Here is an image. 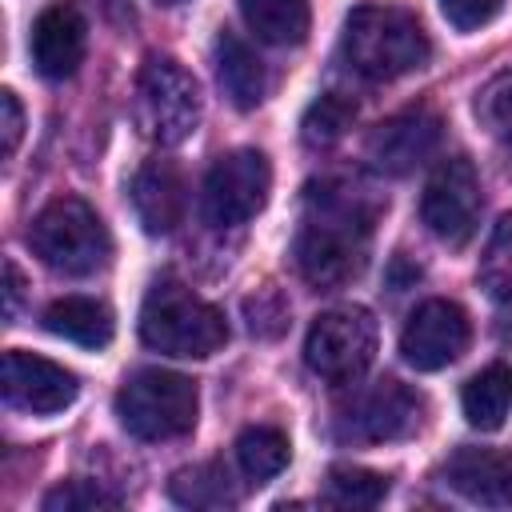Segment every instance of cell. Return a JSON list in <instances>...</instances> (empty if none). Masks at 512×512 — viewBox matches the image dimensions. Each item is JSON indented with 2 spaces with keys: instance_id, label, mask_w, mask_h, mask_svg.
<instances>
[{
  "instance_id": "obj_1",
  "label": "cell",
  "mask_w": 512,
  "mask_h": 512,
  "mask_svg": "<svg viewBox=\"0 0 512 512\" xmlns=\"http://www.w3.org/2000/svg\"><path fill=\"white\" fill-rule=\"evenodd\" d=\"M372 220H376V208L364 204L356 188L332 184V180L308 184L304 220L292 244L300 276L320 292H332L356 280L368 260Z\"/></svg>"
},
{
  "instance_id": "obj_2",
  "label": "cell",
  "mask_w": 512,
  "mask_h": 512,
  "mask_svg": "<svg viewBox=\"0 0 512 512\" xmlns=\"http://www.w3.org/2000/svg\"><path fill=\"white\" fill-rule=\"evenodd\" d=\"M340 56L356 76L384 84L424 68L432 44L416 12L400 4H356L340 32Z\"/></svg>"
},
{
  "instance_id": "obj_3",
  "label": "cell",
  "mask_w": 512,
  "mask_h": 512,
  "mask_svg": "<svg viewBox=\"0 0 512 512\" xmlns=\"http://www.w3.org/2000/svg\"><path fill=\"white\" fill-rule=\"evenodd\" d=\"M140 340L164 356H180V360H204L212 352L224 348L228 340V324L224 312L208 300H200L192 288H184L180 280H156L144 292L140 304Z\"/></svg>"
},
{
  "instance_id": "obj_4",
  "label": "cell",
  "mask_w": 512,
  "mask_h": 512,
  "mask_svg": "<svg viewBox=\"0 0 512 512\" xmlns=\"http://www.w3.org/2000/svg\"><path fill=\"white\" fill-rule=\"evenodd\" d=\"M28 248L44 260V268L60 276H92L108 264L112 236L92 204H84L80 196H56L36 212Z\"/></svg>"
},
{
  "instance_id": "obj_5",
  "label": "cell",
  "mask_w": 512,
  "mask_h": 512,
  "mask_svg": "<svg viewBox=\"0 0 512 512\" xmlns=\"http://www.w3.org/2000/svg\"><path fill=\"white\" fill-rule=\"evenodd\" d=\"M132 116H136V128L152 144H160V148L184 144L200 124V84H196V76L180 60L152 52L136 72Z\"/></svg>"
},
{
  "instance_id": "obj_6",
  "label": "cell",
  "mask_w": 512,
  "mask_h": 512,
  "mask_svg": "<svg viewBox=\"0 0 512 512\" xmlns=\"http://www.w3.org/2000/svg\"><path fill=\"white\" fill-rule=\"evenodd\" d=\"M196 384L168 368H140L116 392V416L136 440H176L196 428Z\"/></svg>"
},
{
  "instance_id": "obj_7",
  "label": "cell",
  "mask_w": 512,
  "mask_h": 512,
  "mask_svg": "<svg viewBox=\"0 0 512 512\" xmlns=\"http://www.w3.org/2000/svg\"><path fill=\"white\" fill-rule=\"evenodd\" d=\"M376 356V320L368 308L320 312L304 336V364L328 384H352Z\"/></svg>"
},
{
  "instance_id": "obj_8",
  "label": "cell",
  "mask_w": 512,
  "mask_h": 512,
  "mask_svg": "<svg viewBox=\"0 0 512 512\" xmlns=\"http://www.w3.org/2000/svg\"><path fill=\"white\" fill-rule=\"evenodd\" d=\"M268 188V156L260 148H232L208 168L200 188V212L212 228H240L268 204Z\"/></svg>"
},
{
  "instance_id": "obj_9",
  "label": "cell",
  "mask_w": 512,
  "mask_h": 512,
  "mask_svg": "<svg viewBox=\"0 0 512 512\" xmlns=\"http://www.w3.org/2000/svg\"><path fill=\"white\" fill-rule=\"evenodd\" d=\"M424 400L400 380H376L352 392L348 404L336 412V436L348 444H388L404 440L420 428Z\"/></svg>"
},
{
  "instance_id": "obj_10",
  "label": "cell",
  "mask_w": 512,
  "mask_h": 512,
  "mask_svg": "<svg viewBox=\"0 0 512 512\" xmlns=\"http://www.w3.org/2000/svg\"><path fill=\"white\" fill-rule=\"evenodd\" d=\"M420 216L436 240L464 248L480 220V176L468 156H444L420 196Z\"/></svg>"
},
{
  "instance_id": "obj_11",
  "label": "cell",
  "mask_w": 512,
  "mask_h": 512,
  "mask_svg": "<svg viewBox=\"0 0 512 512\" xmlns=\"http://www.w3.org/2000/svg\"><path fill=\"white\" fill-rule=\"evenodd\" d=\"M440 116L432 108H404L388 120H380L368 140H364V156L376 172L384 176H408L416 172L440 144Z\"/></svg>"
},
{
  "instance_id": "obj_12",
  "label": "cell",
  "mask_w": 512,
  "mask_h": 512,
  "mask_svg": "<svg viewBox=\"0 0 512 512\" xmlns=\"http://www.w3.org/2000/svg\"><path fill=\"white\" fill-rule=\"evenodd\" d=\"M464 348H468V316L452 300H424L400 332V352L416 372H440L452 360H460Z\"/></svg>"
},
{
  "instance_id": "obj_13",
  "label": "cell",
  "mask_w": 512,
  "mask_h": 512,
  "mask_svg": "<svg viewBox=\"0 0 512 512\" xmlns=\"http://www.w3.org/2000/svg\"><path fill=\"white\" fill-rule=\"evenodd\" d=\"M80 392L76 372H68L56 360H44L36 352H4V400L32 416L64 412Z\"/></svg>"
},
{
  "instance_id": "obj_14",
  "label": "cell",
  "mask_w": 512,
  "mask_h": 512,
  "mask_svg": "<svg viewBox=\"0 0 512 512\" xmlns=\"http://www.w3.org/2000/svg\"><path fill=\"white\" fill-rule=\"evenodd\" d=\"M84 48H88V24L76 4H64V0L48 4L32 20L28 52L44 80H68L84 64Z\"/></svg>"
},
{
  "instance_id": "obj_15",
  "label": "cell",
  "mask_w": 512,
  "mask_h": 512,
  "mask_svg": "<svg viewBox=\"0 0 512 512\" xmlns=\"http://www.w3.org/2000/svg\"><path fill=\"white\" fill-rule=\"evenodd\" d=\"M188 188L172 160H148L132 176V212L148 236H168L184 224Z\"/></svg>"
},
{
  "instance_id": "obj_16",
  "label": "cell",
  "mask_w": 512,
  "mask_h": 512,
  "mask_svg": "<svg viewBox=\"0 0 512 512\" xmlns=\"http://www.w3.org/2000/svg\"><path fill=\"white\" fill-rule=\"evenodd\" d=\"M440 476L456 496L472 504H484V508L512 504V464L492 448H456L444 460Z\"/></svg>"
},
{
  "instance_id": "obj_17",
  "label": "cell",
  "mask_w": 512,
  "mask_h": 512,
  "mask_svg": "<svg viewBox=\"0 0 512 512\" xmlns=\"http://www.w3.org/2000/svg\"><path fill=\"white\" fill-rule=\"evenodd\" d=\"M216 80H220L224 96L232 100V108H240V112H252L268 92L260 56L236 32L216 36Z\"/></svg>"
},
{
  "instance_id": "obj_18",
  "label": "cell",
  "mask_w": 512,
  "mask_h": 512,
  "mask_svg": "<svg viewBox=\"0 0 512 512\" xmlns=\"http://www.w3.org/2000/svg\"><path fill=\"white\" fill-rule=\"evenodd\" d=\"M44 328L60 340H72L80 348H104L116 332L112 312L92 296H60L44 312Z\"/></svg>"
},
{
  "instance_id": "obj_19",
  "label": "cell",
  "mask_w": 512,
  "mask_h": 512,
  "mask_svg": "<svg viewBox=\"0 0 512 512\" xmlns=\"http://www.w3.org/2000/svg\"><path fill=\"white\" fill-rule=\"evenodd\" d=\"M460 408H464V420L472 428L496 432L512 412V368L488 364L476 376H468V384L460 392Z\"/></svg>"
},
{
  "instance_id": "obj_20",
  "label": "cell",
  "mask_w": 512,
  "mask_h": 512,
  "mask_svg": "<svg viewBox=\"0 0 512 512\" xmlns=\"http://www.w3.org/2000/svg\"><path fill=\"white\" fill-rule=\"evenodd\" d=\"M240 16L256 40L288 48L308 36V0H240Z\"/></svg>"
},
{
  "instance_id": "obj_21",
  "label": "cell",
  "mask_w": 512,
  "mask_h": 512,
  "mask_svg": "<svg viewBox=\"0 0 512 512\" xmlns=\"http://www.w3.org/2000/svg\"><path fill=\"white\" fill-rule=\"evenodd\" d=\"M168 496L180 508H232L240 500V492H236V484H232V476L220 460L180 468L168 480Z\"/></svg>"
},
{
  "instance_id": "obj_22",
  "label": "cell",
  "mask_w": 512,
  "mask_h": 512,
  "mask_svg": "<svg viewBox=\"0 0 512 512\" xmlns=\"http://www.w3.org/2000/svg\"><path fill=\"white\" fill-rule=\"evenodd\" d=\"M288 436L272 424H252L236 436V464L252 484H268L272 476H280L288 468Z\"/></svg>"
},
{
  "instance_id": "obj_23",
  "label": "cell",
  "mask_w": 512,
  "mask_h": 512,
  "mask_svg": "<svg viewBox=\"0 0 512 512\" xmlns=\"http://www.w3.org/2000/svg\"><path fill=\"white\" fill-rule=\"evenodd\" d=\"M356 120V100L344 92H324L316 96L304 116H300V140L308 148H332Z\"/></svg>"
},
{
  "instance_id": "obj_24",
  "label": "cell",
  "mask_w": 512,
  "mask_h": 512,
  "mask_svg": "<svg viewBox=\"0 0 512 512\" xmlns=\"http://www.w3.org/2000/svg\"><path fill=\"white\" fill-rule=\"evenodd\" d=\"M388 496V476L356 464H336L324 480V504L336 508H376Z\"/></svg>"
},
{
  "instance_id": "obj_25",
  "label": "cell",
  "mask_w": 512,
  "mask_h": 512,
  "mask_svg": "<svg viewBox=\"0 0 512 512\" xmlns=\"http://www.w3.org/2000/svg\"><path fill=\"white\" fill-rule=\"evenodd\" d=\"M476 280L496 304H512V216L496 220L476 264Z\"/></svg>"
},
{
  "instance_id": "obj_26",
  "label": "cell",
  "mask_w": 512,
  "mask_h": 512,
  "mask_svg": "<svg viewBox=\"0 0 512 512\" xmlns=\"http://www.w3.org/2000/svg\"><path fill=\"white\" fill-rule=\"evenodd\" d=\"M476 120L484 132L496 140H512V68L496 72L480 92H476Z\"/></svg>"
},
{
  "instance_id": "obj_27",
  "label": "cell",
  "mask_w": 512,
  "mask_h": 512,
  "mask_svg": "<svg viewBox=\"0 0 512 512\" xmlns=\"http://www.w3.org/2000/svg\"><path fill=\"white\" fill-rule=\"evenodd\" d=\"M96 508H120V496L100 488L96 480H64L44 496V512H96Z\"/></svg>"
},
{
  "instance_id": "obj_28",
  "label": "cell",
  "mask_w": 512,
  "mask_h": 512,
  "mask_svg": "<svg viewBox=\"0 0 512 512\" xmlns=\"http://www.w3.org/2000/svg\"><path fill=\"white\" fill-rule=\"evenodd\" d=\"M244 316H248L252 336H264V340H272V336H280L288 328V304H284V296L276 288H260L256 296H248L244 300Z\"/></svg>"
},
{
  "instance_id": "obj_29",
  "label": "cell",
  "mask_w": 512,
  "mask_h": 512,
  "mask_svg": "<svg viewBox=\"0 0 512 512\" xmlns=\"http://www.w3.org/2000/svg\"><path fill=\"white\" fill-rule=\"evenodd\" d=\"M500 8H504V0H440V12H444V20H448L456 32H476V28H484L488 20H496Z\"/></svg>"
},
{
  "instance_id": "obj_30",
  "label": "cell",
  "mask_w": 512,
  "mask_h": 512,
  "mask_svg": "<svg viewBox=\"0 0 512 512\" xmlns=\"http://www.w3.org/2000/svg\"><path fill=\"white\" fill-rule=\"evenodd\" d=\"M20 136H24V108H20L16 92L4 88L0 92V152L12 156L16 144H20Z\"/></svg>"
},
{
  "instance_id": "obj_31",
  "label": "cell",
  "mask_w": 512,
  "mask_h": 512,
  "mask_svg": "<svg viewBox=\"0 0 512 512\" xmlns=\"http://www.w3.org/2000/svg\"><path fill=\"white\" fill-rule=\"evenodd\" d=\"M20 292H24V276L12 260H4V320L16 316V304H20Z\"/></svg>"
},
{
  "instance_id": "obj_32",
  "label": "cell",
  "mask_w": 512,
  "mask_h": 512,
  "mask_svg": "<svg viewBox=\"0 0 512 512\" xmlns=\"http://www.w3.org/2000/svg\"><path fill=\"white\" fill-rule=\"evenodd\" d=\"M156 4H184V0H156Z\"/></svg>"
}]
</instances>
